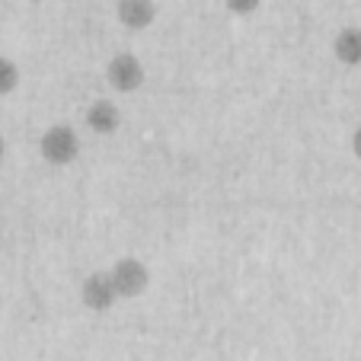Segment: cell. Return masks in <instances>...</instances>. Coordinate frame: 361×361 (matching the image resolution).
<instances>
[{
	"instance_id": "obj_5",
	"label": "cell",
	"mask_w": 361,
	"mask_h": 361,
	"mask_svg": "<svg viewBox=\"0 0 361 361\" xmlns=\"http://www.w3.org/2000/svg\"><path fill=\"white\" fill-rule=\"evenodd\" d=\"M83 122H87V128L96 131V135H112V131L118 128V122H122V112H118L116 102L96 99V102H90V109H87V116H83Z\"/></svg>"
},
{
	"instance_id": "obj_9",
	"label": "cell",
	"mask_w": 361,
	"mask_h": 361,
	"mask_svg": "<svg viewBox=\"0 0 361 361\" xmlns=\"http://www.w3.org/2000/svg\"><path fill=\"white\" fill-rule=\"evenodd\" d=\"M224 4H227V10H231V13H240V16L252 13V10L259 7V0H224Z\"/></svg>"
},
{
	"instance_id": "obj_3",
	"label": "cell",
	"mask_w": 361,
	"mask_h": 361,
	"mask_svg": "<svg viewBox=\"0 0 361 361\" xmlns=\"http://www.w3.org/2000/svg\"><path fill=\"white\" fill-rule=\"evenodd\" d=\"M106 80H109V87L118 90V93H135L144 83V64L137 61L131 51H122V55H116L106 64Z\"/></svg>"
},
{
	"instance_id": "obj_11",
	"label": "cell",
	"mask_w": 361,
	"mask_h": 361,
	"mask_svg": "<svg viewBox=\"0 0 361 361\" xmlns=\"http://www.w3.org/2000/svg\"><path fill=\"white\" fill-rule=\"evenodd\" d=\"M355 150H358V157H361V131L355 135Z\"/></svg>"
},
{
	"instance_id": "obj_8",
	"label": "cell",
	"mask_w": 361,
	"mask_h": 361,
	"mask_svg": "<svg viewBox=\"0 0 361 361\" xmlns=\"http://www.w3.org/2000/svg\"><path fill=\"white\" fill-rule=\"evenodd\" d=\"M16 87H20V68L16 61L0 55V96H10Z\"/></svg>"
},
{
	"instance_id": "obj_2",
	"label": "cell",
	"mask_w": 361,
	"mask_h": 361,
	"mask_svg": "<svg viewBox=\"0 0 361 361\" xmlns=\"http://www.w3.org/2000/svg\"><path fill=\"white\" fill-rule=\"evenodd\" d=\"M106 275H109L112 288H116V298H137V294H144L150 285L147 266H144L141 259H135V256L118 259Z\"/></svg>"
},
{
	"instance_id": "obj_10",
	"label": "cell",
	"mask_w": 361,
	"mask_h": 361,
	"mask_svg": "<svg viewBox=\"0 0 361 361\" xmlns=\"http://www.w3.org/2000/svg\"><path fill=\"white\" fill-rule=\"evenodd\" d=\"M4 154H7V141H4V135H0V160H4Z\"/></svg>"
},
{
	"instance_id": "obj_1",
	"label": "cell",
	"mask_w": 361,
	"mask_h": 361,
	"mask_svg": "<svg viewBox=\"0 0 361 361\" xmlns=\"http://www.w3.org/2000/svg\"><path fill=\"white\" fill-rule=\"evenodd\" d=\"M39 154L51 166H68V164H74L77 154H80V137L64 122L51 125V128H45V135H42V141H39Z\"/></svg>"
},
{
	"instance_id": "obj_7",
	"label": "cell",
	"mask_w": 361,
	"mask_h": 361,
	"mask_svg": "<svg viewBox=\"0 0 361 361\" xmlns=\"http://www.w3.org/2000/svg\"><path fill=\"white\" fill-rule=\"evenodd\" d=\"M336 55L345 64L361 61V29H342L339 39H336Z\"/></svg>"
},
{
	"instance_id": "obj_4",
	"label": "cell",
	"mask_w": 361,
	"mask_h": 361,
	"mask_svg": "<svg viewBox=\"0 0 361 361\" xmlns=\"http://www.w3.org/2000/svg\"><path fill=\"white\" fill-rule=\"evenodd\" d=\"M80 300L83 307H90V310H96V314H102V310H109L112 304H116V288H112L109 275L106 272H93L83 279L80 285Z\"/></svg>"
},
{
	"instance_id": "obj_6",
	"label": "cell",
	"mask_w": 361,
	"mask_h": 361,
	"mask_svg": "<svg viewBox=\"0 0 361 361\" xmlns=\"http://www.w3.org/2000/svg\"><path fill=\"white\" fill-rule=\"evenodd\" d=\"M118 23L128 29H147L157 16V7H154V0H118Z\"/></svg>"
}]
</instances>
